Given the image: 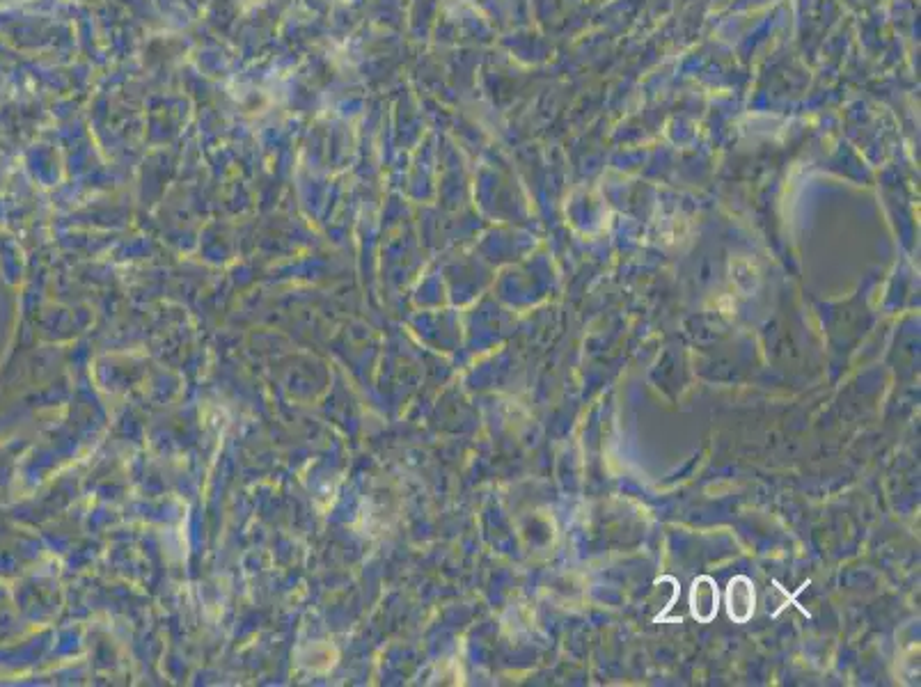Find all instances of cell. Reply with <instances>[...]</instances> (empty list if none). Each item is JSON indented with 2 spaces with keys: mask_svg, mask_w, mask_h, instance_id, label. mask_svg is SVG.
<instances>
[{
  "mask_svg": "<svg viewBox=\"0 0 921 687\" xmlns=\"http://www.w3.org/2000/svg\"><path fill=\"white\" fill-rule=\"evenodd\" d=\"M724 605H727V614L734 623L750 621L757 612V589H754L752 578L743 573L734 575L727 584V591H724Z\"/></svg>",
  "mask_w": 921,
  "mask_h": 687,
  "instance_id": "6da1fadb",
  "label": "cell"
},
{
  "mask_svg": "<svg viewBox=\"0 0 921 687\" xmlns=\"http://www.w3.org/2000/svg\"><path fill=\"white\" fill-rule=\"evenodd\" d=\"M690 614L699 623H711L720 612V587L711 575H699L690 587Z\"/></svg>",
  "mask_w": 921,
  "mask_h": 687,
  "instance_id": "7a4b0ae2",
  "label": "cell"
}]
</instances>
